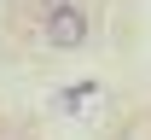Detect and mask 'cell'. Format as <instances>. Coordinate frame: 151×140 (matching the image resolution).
Returning a JSON list of instances; mask_svg holds the SVG:
<instances>
[{
	"label": "cell",
	"mask_w": 151,
	"mask_h": 140,
	"mask_svg": "<svg viewBox=\"0 0 151 140\" xmlns=\"http://www.w3.org/2000/svg\"><path fill=\"white\" fill-rule=\"evenodd\" d=\"M41 47H52V53L87 47V12H81V0H47L41 6Z\"/></svg>",
	"instance_id": "obj_1"
}]
</instances>
